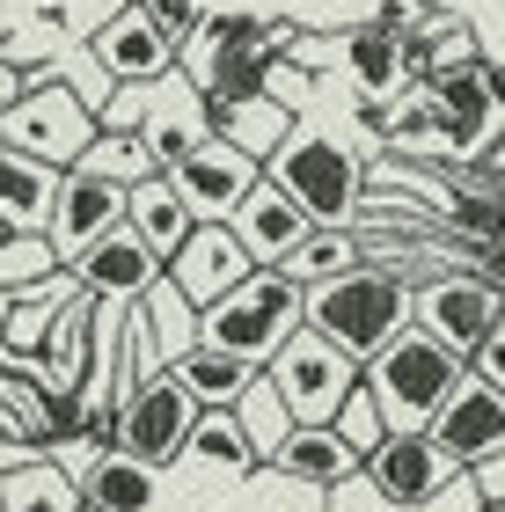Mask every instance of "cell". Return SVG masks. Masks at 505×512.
<instances>
[{
    "label": "cell",
    "instance_id": "cell-1",
    "mask_svg": "<svg viewBox=\"0 0 505 512\" xmlns=\"http://www.w3.org/2000/svg\"><path fill=\"white\" fill-rule=\"evenodd\" d=\"M410 322H418V278L388 271V264H359L344 278L308 286V330H323L337 352H352L359 366L381 359Z\"/></svg>",
    "mask_w": 505,
    "mask_h": 512
},
{
    "label": "cell",
    "instance_id": "cell-2",
    "mask_svg": "<svg viewBox=\"0 0 505 512\" xmlns=\"http://www.w3.org/2000/svg\"><path fill=\"white\" fill-rule=\"evenodd\" d=\"M462 374H469V359L447 352L440 337H425L418 322H410L381 359H366V395L381 403V425L388 432H425Z\"/></svg>",
    "mask_w": 505,
    "mask_h": 512
},
{
    "label": "cell",
    "instance_id": "cell-3",
    "mask_svg": "<svg viewBox=\"0 0 505 512\" xmlns=\"http://www.w3.org/2000/svg\"><path fill=\"white\" fill-rule=\"evenodd\" d=\"M301 322H308V286L301 278L249 271L227 300L205 308V344H220V352H235L249 366H271L293 337H301Z\"/></svg>",
    "mask_w": 505,
    "mask_h": 512
},
{
    "label": "cell",
    "instance_id": "cell-4",
    "mask_svg": "<svg viewBox=\"0 0 505 512\" xmlns=\"http://www.w3.org/2000/svg\"><path fill=\"white\" fill-rule=\"evenodd\" d=\"M96 132H103L96 103H88L66 74H30V88L0 110V139L22 147V154H37V161H52V169H74Z\"/></svg>",
    "mask_w": 505,
    "mask_h": 512
},
{
    "label": "cell",
    "instance_id": "cell-5",
    "mask_svg": "<svg viewBox=\"0 0 505 512\" xmlns=\"http://www.w3.org/2000/svg\"><path fill=\"white\" fill-rule=\"evenodd\" d=\"M271 183H286L293 198L315 213V227H352L359 213V198H366V169H359V154L344 147V139L330 132H308V125H293V139L279 154H271Z\"/></svg>",
    "mask_w": 505,
    "mask_h": 512
},
{
    "label": "cell",
    "instance_id": "cell-6",
    "mask_svg": "<svg viewBox=\"0 0 505 512\" xmlns=\"http://www.w3.org/2000/svg\"><path fill=\"white\" fill-rule=\"evenodd\" d=\"M198 417H205V403L162 366V374L132 381V388L118 395V447L140 454V461H154V469H176V461L191 454Z\"/></svg>",
    "mask_w": 505,
    "mask_h": 512
},
{
    "label": "cell",
    "instance_id": "cell-7",
    "mask_svg": "<svg viewBox=\"0 0 505 512\" xmlns=\"http://www.w3.org/2000/svg\"><path fill=\"white\" fill-rule=\"evenodd\" d=\"M264 374L279 381L293 425H337V410L352 403V388L366 381V366H359L352 352H337L323 330H308V322H301V337H293L286 352L264 366Z\"/></svg>",
    "mask_w": 505,
    "mask_h": 512
},
{
    "label": "cell",
    "instance_id": "cell-8",
    "mask_svg": "<svg viewBox=\"0 0 505 512\" xmlns=\"http://www.w3.org/2000/svg\"><path fill=\"white\" fill-rule=\"evenodd\" d=\"M469 469L454 461L432 432H388L374 454H366V483L381 491V505L396 512H432L454 483H462Z\"/></svg>",
    "mask_w": 505,
    "mask_h": 512
},
{
    "label": "cell",
    "instance_id": "cell-9",
    "mask_svg": "<svg viewBox=\"0 0 505 512\" xmlns=\"http://www.w3.org/2000/svg\"><path fill=\"white\" fill-rule=\"evenodd\" d=\"M505 315V293L491 286L484 271H440V278H418V330L440 337L447 352L476 359V344L491 337V322Z\"/></svg>",
    "mask_w": 505,
    "mask_h": 512
},
{
    "label": "cell",
    "instance_id": "cell-10",
    "mask_svg": "<svg viewBox=\"0 0 505 512\" xmlns=\"http://www.w3.org/2000/svg\"><path fill=\"white\" fill-rule=\"evenodd\" d=\"M88 52L103 59L110 81H162V74H176V66H183V37L147 8V0H125L118 15L96 22Z\"/></svg>",
    "mask_w": 505,
    "mask_h": 512
},
{
    "label": "cell",
    "instance_id": "cell-11",
    "mask_svg": "<svg viewBox=\"0 0 505 512\" xmlns=\"http://www.w3.org/2000/svg\"><path fill=\"white\" fill-rule=\"evenodd\" d=\"M169 183L183 191V205H191L198 220H235V205L264 183V161L242 154L227 132H213L205 147H191V154L169 169Z\"/></svg>",
    "mask_w": 505,
    "mask_h": 512
},
{
    "label": "cell",
    "instance_id": "cell-12",
    "mask_svg": "<svg viewBox=\"0 0 505 512\" xmlns=\"http://www.w3.org/2000/svg\"><path fill=\"white\" fill-rule=\"evenodd\" d=\"M220 132L213 118V103H205V88L183 74H162V81H147V110H140V139H147V154L162 161V169H176L191 147H205V139Z\"/></svg>",
    "mask_w": 505,
    "mask_h": 512
},
{
    "label": "cell",
    "instance_id": "cell-13",
    "mask_svg": "<svg viewBox=\"0 0 505 512\" xmlns=\"http://www.w3.org/2000/svg\"><path fill=\"white\" fill-rule=\"evenodd\" d=\"M432 439H440V447L462 461V469H476V461H491L498 447H505V388H491L484 374H469L454 381V395L440 403V417H432L425 425Z\"/></svg>",
    "mask_w": 505,
    "mask_h": 512
},
{
    "label": "cell",
    "instance_id": "cell-14",
    "mask_svg": "<svg viewBox=\"0 0 505 512\" xmlns=\"http://www.w3.org/2000/svg\"><path fill=\"white\" fill-rule=\"evenodd\" d=\"M125 183H110V176H88V169H66L59 183V198H52V220H44V235L59 242V256L74 264L81 249H96L103 235H118L125 227Z\"/></svg>",
    "mask_w": 505,
    "mask_h": 512
},
{
    "label": "cell",
    "instance_id": "cell-15",
    "mask_svg": "<svg viewBox=\"0 0 505 512\" xmlns=\"http://www.w3.org/2000/svg\"><path fill=\"white\" fill-rule=\"evenodd\" d=\"M249 271H264V264L242 249V235H235L227 220H198V227H191V242H183V249L169 256V278L183 286V300H198V308L227 300Z\"/></svg>",
    "mask_w": 505,
    "mask_h": 512
},
{
    "label": "cell",
    "instance_id": "cell-16",
    "mask_svg": "<svg viewBox=\"0 0 505 512\" xmlns=\"http://www.w3.org/2000/svg\"><path fill=\"white\" fill-rule=\"evenodd\" d=\"M227 227L242 235V249L257 256L264 271H279L286 256H293V249H301V242L315 235V213H308V205L286 191V183H271V176H264L257 191H249V198L235 205V220H227Z\"/></svg>",
    "mask_w": 505,
    "mask_h": 512
},
{
    "label": "cell",
    "instance_id": "cell-17",
    "mask_svg": "<svg viewBox=\"0 0 505 512\" xmlns=\"http://www.w3.org/2000/svg\"><path fill=\"white\" fill-rule=\"evenodd\" d=\"M66 271L81 278V293H88V300H140L147 286H162V278H169V264H162V256H154L140 235H132V227L103 235L96 249H81Z\"/></svg>",
    "mask_w": 505,
    "mask_h": 512
},
{
    "label": "cell",
    "instance_id": "cell-18",
    "mask_svg": "<svg viewBox=\"0 0 505 512\" xmlns=\"http://www.w3.org/2000/svg\"><path fill=\"white\" fill-rule=\"evenodd\" d=\"M432 103L447 110V147L476 154L498 125V96H491V59H454V66H432L425 74Z\"/></svg>",
    "mask_w": 505,
    "mask_h": 512
},
{
    "label": "cell",
    "instance_id": "cell-19",
    "mask_svg": "<svg viewBox=\"0 0 505 512\" xmlns=\"http://www.w3.org/2000/svg\"><path fill=\"white\" fill-rule=\"evenodd\" d=\"M271 469L293 476V483H308V491H337V483L366 476V454L337 425H293V439L271 454Z\"/></svg>",
    "mask_w": 505,
    "mask_h": 512
},
{
    "label": "cell",
    "instance_id": "cell-20",
    "mask_svg": "<svg viewBox=\"0 0 505 512\" xmlns=\"http://www.w3.org/2000/svg\"><path fill=\"white\" fill-rule=\"evenodd\" d=\"M81 505H96V512H154L162 505V469L140 461V454H125V447H103L88 461V476H81Z\"/></svg>",
    "mask_w": 505,
    "mask_h": 512
},
{
    "label": "cell",
    "instance_id": "cell-21",
    "mask_svg": "<svg viewBox=\"0 0 505 512\" xmlns=\"http://www.w3.org/2000/svg\"><path fill=\"white\" fill-rule=\"evenodd\" d=\"M0 512H81V483L44 447H22L0 461Z\"/></svg>",
    "mask_w": 505,
    "mask_h": 512
},
{
    "label": "cell",
    "instance_id": "cell-22",
    "mask_svg": "<svg viewBox=\"0 0 505 512\" xmlns=\"http://www.w3.org/2000/svg\"><path fill=\"white\" fill-rule=\"evenodd\" d=\"M344 52V74L359 81V96H396V88L410 81V52H403V30H388V22H352V30L337 37Z\"/></svg>",
    "mask_w": 505,
    "mask_h": 512
},
{
    "label": "cell",
    "instance_id": "cell-23",
    "mask_svg": "<svg viewBox=\"0 0 505 512\" xmlns=\"http://www.w3.org/2000/svg\"><path fill=\"white\" fill-rule=\"evenodd\" d=\"M125 227H132V235H140L154 256H162V264H169V256H176L183 242H191L198 213L183 205V191H176V183H169V169H162V176L132 183V198H125Z\"/></svg>",
    "mask_w": 505,
    "mask_h": 512
},
{
    "label": "cell",
    "instance_id": "cell-24",
    "mask_svg": "<svg viewBox=\"0 0 505 512\" xmlns=\"http://www.w3.org/2000/svg\"><path fill=\"white\" fill-rule=\"evenodd\" d=\"M59 183H66V169H52V161H37V154H22V147L0 139V220L8 227H44Z\"/></svg>",
    "mask_w": 505,
    "mask_h": 512
},
{
    "label": "cell",
    "instance_id": "cell-25",
    "mask_svg": "<svg viewBox=\"0 0 505 512\" xmlns=\"http://www.w3.org/2000/svg\"><path fill=\"white\" fill-rule=\"evenodd\" d=\"M169 374H176L183 388H191L205 410H235V403H242V388L257 381L264 366H249V359H235V352H220V344H205V337H198L191 352H183V359L169 366Z\"/></svg>",
    "mask_w": 505,
    "mask_h": 512
},
{
    "label": "cell",
    "instance_id": "cell-26",
    "mask_svg": "<svg viewBox=\"0 0 505 512\" xmlns=\"http://www.w3.org/2000/svg\"><path fill=\"white\" fill-rule=\"evenodd\" d=\"M366 264V242H359V227H315V235L286 256V278H301V286H323V278H344V271H359Z\"/></svg>",
    "mask_w": 505,
    "mask_h": 512
},
{
    "label": "cell",
    "instance_id": "cell-27",
    "mask_svg": "<svg viewBox=\"0 0 505 512\" xmlns=\"http://www.w3.org/2000/svg\"><path fill=\"white\" fill-rule=\"evenodd\" d=\"M59 271H66V256L44 227H8V242H0V286L8 293H37V286H52Z\"/></svg>",
    "mask_w": 505,
    "mask_h": 512
},
{
    "label": "cell",
    "instance_id": "cell-28",
    "mask_svg": "<svg viewBox=\"0 0 505 512\" xmlns=\"http://www.w3.org/2000/svg\"><path fill=\"white\" fill-rule=\"evenodd\" d=\"M220 132L235 139L242 154H257L264 169H271V154L293 139V103H286V96H257V103H242V110H227Z\"/></svg>",
    "mask_w": 505,
    "mask_h": 512
},
{
    "label": "cell",
    "instance_id": "cell-29",
    "mask_svg": "<svg viewBox=\"0 0 505 512\" xmlns=\"http://www.w3.org/2000/svg\"><path fill=\"white\" fill-rule=\"evenodd\" d=\"M235 417H242V432H249V447H257V461H271V454L293 439V410H286V395H279V381H271V374H257V381L242 388Z\"/></svg>",
    "mask_w": 505,
    "mask_h": 512
},
{
    "label": "cell",
    "instance_id": "cell-30",
    "mask_svg": "<svg viewBox=\"0 0 505 512\" xmlns=\"http://www.w3.org/2000/svg\"><path fill=\"white\" fill-rule=\"evenodd\" d=\"M183 461H205V469L249 476V469H257V447H249V432H242V417H235V410H205V417H198V432H191V454H183Z\"/></svg>",
    "mask_w": 505,
    "mask_h": 512
},
{
    "label": "cell",
    "instance_id": "cell-31",
    "mask_svg": "<svg viewBox=\"0 0 505 512\" xmlns=\"http://www.w3.org/2000/svg\"><path fill=\"white\" fill-rule=\"evenodd\" d=\"M74 169H88V176H110V183H147V176H162V161L147 154V139L140 132H96L88 139V154L74 161Z\"/></svg>",
    "mask_w": 505,
    "mask_h": 512
},
{
    "label": "cell",
    "instance_id": "cell-32",
    "mask_svg": "<svg viewBox=\"0 0 505 512\" xmlns=\"http://www.w3.org/2000/svg\"><path fill=\"white\" fill-rule=\"evenodd\" d=\"M381 139H388V147H403V154H410V147H440V139H447V110L432 103V88H425V81L410 88V96L388 103Z\"/></svg>",
    "mask_w": 505,
    "mask_h": 512
},
{
    "label": "cell",
    "instance_id": "cell-33",
    "mask_svg": "<svg viewBox=\"0 0 505 512\" xmlns=\"http://www.w3.org/2000/svg\"><path fill=\"white\" fill-rule=\"evenodd\" d=\"M337 432H344V439H352V447H359V454H374V447H381V439H388V425H381V403H374V395H366V381L352 388V403H344V410H337Z\"/></svg>",
    "mask_w": 505,
    "mask_h": 512
},
{
    "label": "cell",
    "instance_id": "cell-34",
    "mask_svg": "<svg viewBox=\"0 0 505 512\" xmlns=\"http://www.w3.org/2000/svg\"><path fill=\"white\" fill-rule=\"evenodd\" d=\"M469 366H476V374H484L491 388H505V315L491 322V337L476 344V359H469Z\"/></svg>",
    "mask_w": 505,
    "mask_h": 512
},
{
    "label": "cell",
    "instance_id": "cell-35",
    "mask_svg": "<svg viewBox=\"0 0 505 512\" xmlns=\"http://www.w3.org/2000/svg\"><path fill=\"white\" fill-rule=\"evenodd\" d=\"M469 476H476V498H484V505H505V447L491 461H476Z\"/></svg>",
    "mask_w": 505,
    "mask_h": 512
},
{
    "label": "cell",
    "instance_id": "cell-36",
    "mask_svg": "<svg viewBox=\"0 0 505 512\" xmlns=\"http://www.w3.org/2000/svg\"><path fill=\"white\" fill-rule=\"evenodd\" d=\"M476 271H484V278H491V286L505 293V235H498V242H484V249H476Z\"/></svg>",
    "mask_w": 505,
    "mask_h": 512
},
{
    "label": "cell",
    "instance_id": "cell-37",
    "mask_svg": "<svg viewBox=\"0 0 505 512\" xmlns=\"http://www.w3.org/2000/svg\"><path fill=\"white\" fill-rule=\"evenodd\" d=\"M22 88H30V74H22L15 59H0V110H8V103L22 96Z\"/></svg>",
    "mask_w": 505,
    "mask_h": 512
},
{
    "label": "cell",
    "instance_id": "cell-38",
    "mask_svg": "<svg viewBox=\"0 0 505 512\" xmlns=\"http://www.w3.org/2000/svg\"><path fill=\"white\" fill-rule=\"evenodd\" d=\"M8 308H15V293H8V286H0V330H8Z\"/></svg>",
    "mask_w": 505,
    "mask_h": 512
},
{
    "label": "cell",
    "instance_id": "cell-39",
    "mask_svg": "<svg viewBox=\"0 0 505 512\" xmlns=\"http://www.w3.org/2000/svg\"><path fill=\"white\" fill-rule=\"evenodd\" d=\"M491 169H498V176H505V139H498V154H491Z\"/></svg>",
    "mask_w": 505,
    "mask_h": 512
},
{
    "label": "cell",
    "instance_id": "cell-40",
    "mask_svg": "<svg viewBox=\"0 0 505 512\" xmlns=\"http://www.w3.org/2000/svg\"><path fill=\"white\" fill-rule=\"evenodd\" d=\"M0 242H8V220H0Z\"/></svg>",
    "mask_w": 505,
    "mask_h": 512
},
{
    "label": "cell",
    "instance_id": "cell-41",
    "mask_svg": "<svg viewBox=\"0 0 505 512\" xmlns=\"http://www.w3.org/2000/svg\"><path fill=\"white\" fill-rule=\"evenodd\" d=\"M484 512H505V505H484Z\"/></svg>",
    "mask_w": 505,
    "mask_h": 512
},
{
    "label": "cell",
    "instance_id": "cell-42",
    "mask_svg": "<svg viewBox=\"0 0 505 512\" xmlns=\"http://www.w3.org/2000/svg\"><path fill=\"white\" fill-rule=\"evenodd\" d=\"M81 512H96V505H81Z\"/></svg>",
    "mask_w": 505,
    "mask_h": 512
},
{
    "label": "cell",
    "instance_id": "cell-43",
    "mask_svg": "<svg viewBox=\"0 0 505 512\" xmlns=\"http://www.w3.org/2000/svg\"><path fill=\"white\" fill-rule=\"evenodd\" d=\"M15 454H22V447H15Z\"/></svg>",
    "mask_w": 505,
    "mask_h": 512
}]
</instances>
